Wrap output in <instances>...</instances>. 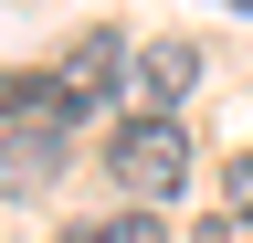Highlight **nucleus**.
<instances>
[{"label":"nucleus","instance_id":"1","mask_svg":"<svg viewBox=\"0 0 253 243\" xmlns=\"http://www.w3.org/2000/svg\"><path fill=\"white\" fill-rule=\"evenodd\" d=\"M106 169H116V191H137V211H158L190 180V138H179V116H126V127L106 138Z\"/></svg>","mask_w":253,"mask_h":243},{"label":"nucleus","instance_id":"4","mask_svg":"<svg viewBox=\"0 0 253 243\" xmlns=\"http://www.w3.org/2000/svg\"><path fill=\"white\" fill-rule=\"evenodd\" d=\"M74 243H169V233H158V211H106V222H84Z\"/></svg>","mask_w":253,"mask_h":243},{"label":"nucleus","instance_id":"2","mask_svg":"<svg viewBox=\"0 0 253 243\" xmlns=\"http://www.w3.org/2000/svg\"><path fill=\"white\" fill-rule=\"evenodd\" d=\"M126 74H137L126 32H84V43H63V64L42 74V85H53V116L74 127V116H95V106H126Z\"/></svg>","mask_w":253,"mask_h":243},{"label":"nucleus","instance_id":"5","mask_svg":"<svg viewBox=\"0 0 253 243\" xmlns=\"http://www.w3.org/2000/svg\"><path fill=\"white\" fill-rule=\"evenodd\" d=\"M190 243H253V211H243V201H221V211H211Z\"/></svg>","mask_w":253,"mask_h":243},{"label":"nucleus","instance_id":"3","mask_svg":"<svg viewBox=\"0 0 253 243\" xmlns=\"http://www.w3.org/2000/svg\"><path fill=\"white\" fill-rule=\"evenodd\" d=\"M190 85H201V43H148L137 74H126V106H137V116H169Z\"/></svg>","mask_w":253,"mask_h":243},{"label":"nucleus","instance_id":"6","mask_svg":"<svg viewBox=\"0 0 253 243\" xmlns=\"http://www.w3.org/2000/svg\"><path fill=\"white\" fill-rule=\"evenodd\" d=\"M221 180H232V201L253 211V148H243V159H232V169H221Z\"/></svg>","mask_w":253,"mask_h":243}]
</instances>
